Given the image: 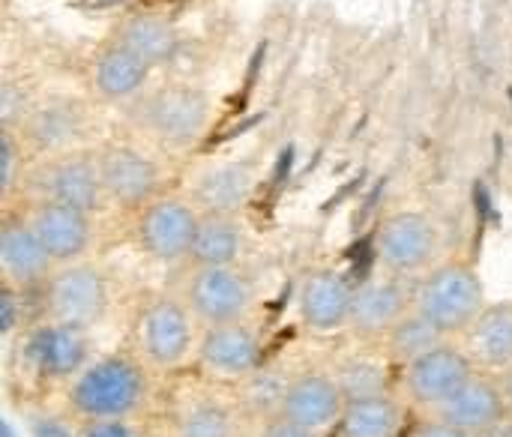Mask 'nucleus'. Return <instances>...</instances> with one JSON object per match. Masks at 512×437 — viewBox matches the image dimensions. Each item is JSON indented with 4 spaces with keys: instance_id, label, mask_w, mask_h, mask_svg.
Returning <instances> with one entry per match:
<instances>
[{
    "instance_id": "f257e3e1",
    "label": "nucleus",
    "mask_w": 512,
    "mask_h": 437,
    "mask_svg": "<svg viewBox=\"0 0 512 437\" xmlns=\"http://www.w3.org/2000/svg\"><path fill=\"white\" fill-rule=\"evenodd\" d=\"M153 372L135 354H99L66 384V411L81 423H135L150 402Z\"/></svg>"
},
{
    "instance_id": "f03ea898",
    "label": "nucleus",
    "mask_w": 512,
    "mask_h": 437,
    "mask_svg": "<svg viewBox=\"0 0 512 437\" xmlns=\"http://www.w3.org/2000/svg\"><path fill=\"white\" fill-rule=\"evenodd\" d=\"M201 324L180 300V294H162L141 306L135 321V357L153 375H177L195 363Z\"/></svg>"
},
{
    "instance_id": "7ed1b4c3",
    "label": "nucleus",
    "mask_w": 512,
    "mask_h": 437,
    "mask_svg": "<svg viewBox=\"0 0 512 437\" xmlns=\"http://www.w3.org/2000/svg\"><path fill=\"white\" fill-rule=\"evenodd\" d=\"M486 306V285L468 264H435L414 282V312L453 342L471 330Z\"/></svg>"
},
{
    "instance_id": "20e7f679",
    "label": "nucleus",
    "mask_w": 512,
    "mask_h": 437,
    "mask_svg": "<svg viewBox=\"0 0 512 437\" xmlns=\"http://www.w3.org/2000/svg\"><path fill=\"white\" fill-rule=\"evenodd\" d=\"M36 297H39V312L45 321L93 330L108 315L111 285H108V276L96 264L75 261V264L57 267Z\"/></svg>"
},
{
    "instance_id": "39448f33",
    "label": "nucleus",
    "mask_w": 512,
    "mask_h": 437,
    "mask_svg": "<svg viewBox=\"0 0 512 437\" xmlns=\"http://www.w3.org/2000/svg\"><path fill=\"white\" fill-rule=\"evenodd\" d=\"M474 372L477 366L471 363L465 348L459 342H444L399 369L396 393L405 399L408 408L420 411L423 417H432L471 381Z\"/></svg>"
},
{
    "instance_id": "423d86ee",
    "label": "nucleus",
    "mask_w": 512,
    "mask_h": 437,
    "mask_svg": "<svg viewBox=\"0 0 512 437\" xmlns=\"http://www.w3.org/2000/svg\"><path fill=\"white\" fill-rule=\"evenodd\" d=\"M195 369L216 387H240L264 369V339L252 318L204 327Z\"/></svg>"
},
{
    "instance_id": "0eeeda50",
    "label": "nucleus",
    "mask_w": 512,
    "mask_h": 437,
    "mask_svg": "<svg viewBox=\"0 0 512 437\" xmlns=\"http://www.w3.org/2000/svg\"><path fill=\"white\" fill-rule=\"evenodd\" d=\"M177 294L201 327L243 321V318H252V309H255V285L237 264L234 267H192Z\"/></svg>"
},
{
    "instance_id": "6e6552de",
    "label": "nucleus",
    "mask_w": 512,
    "mask_h": 437,
    "mask_svg": "<svg viewBox=\"0 0 512 437\" xmlns=\"http://www.w3.org/2000/svg\"><path fill=\"white\" fill-rule=\"evenodd\" d=\"M21 354H24L27 369L51 384H72L96 357L90 330L45 321V318H39L24 333Z\"/></svg>"
},
{
    "instance_id": "1a4fd4ad",
    "label": "nucleus",
    "mask_w": 512,
    "mask_h": 437,
    "mask_svg": "<svg viewBox=\"0 0 512 437\" xmlns=\"http://www.w3.org/2000/svg\"><path fill=\"white\" fill-rule=\"evenodd\" d=\"M438 228L423 213H396L390 216L378 237H375V255L381 270L417 282L435 267L438 255Z\"/></svg>"
},
{
    "instance_id": "9d476101",
    "label": "nucleus",
    "mask_w": 512,
    "mask_h": 437,
    "mask_svg": "<svg viewBox=\"0 0 512 437\" xmlns=\"http://www.w3.org/2000/svg\"><path fill=\"white\" fill-rule=\"evenodd\" d=\"M414 312V282L387 270L357 282L348 330L366 342H384Z\"/></svg>"
},
{
    "instance_id": "9b49d317",
    "label": "nucleus",
    "mask_w": 512,
    "mask_h": 437,
    "mask_svg": "<svg viewBox=\"0 0 512 437\" xmlns=\"http://www.w3.org/2000/svg\"><path fill=\"white\" fill-rule=\"evenodd\" d=\"M345 408H348V396L339 387L336 375L321 369H306V372H294L279 414L315 437H327L336 435Z\"/></svg>"
},
{
    "instance_id": "f8f14e48",
    "label": "nucleus",
    "mask_w": 512,
    "mask_h": 437,
    "mask_svg": "<svg viewBox=\"0 0 512 437\" xmlns=\"http://www.w3.org/2000/svg\"><path fill=\"white\" fill-rule=\"evenodd\" d=\"M432 417H441L444 423L462 429L471 437H492L501 435L512 423L501 378L492 372H474L471 381Z\"/></svg>"
},
{
    "instance_id": "ddd939ff",
    "label": "nucleus",
    "mask_w": 512,
    "mask_h": 437,
    "mask_svg": "<svg viewBox=\"0 0 512 437\" xmlns=\"http://www.w3.org/2000/svg\"><path fill=\"white\" fill-rule=\"evenodd\" d=\"M198 225L201 216L192 210V204L177 198L150 201L138 222V243L156 261H189Z\"/></svg>"
},
{
    "instance_id": "4468645a",
    "label": "nucleus",
    "mask_w": 512,
    "mask_h": 437,
    "mask_svg": "<svg viewBox=\"0 0 512 437\" xmlns=\"http://www.w3.org/2000/svg\"><path fill=\"white\" fill-rule=\"evenodd\" d=\"M354 288L357 282H351V276L342 270L327 267V270L309 273L297 294V315L303 327L318 336H333V333L348 330Z\"/></svg>"
},
{
    "instance_id": "2eb2a0df",
    "label": "nucleus",
    "mask_w": 512,
    "mask_h": 437,
    "mask_svg": "<svg viewBox=\"0 0 512 437\" xmlns=\"http://www.w3.org/2000/svg\"><path fill=\"white\" fill-rule=\"evenodd\" d=\"M0 270L3 285L21 294H39L42 285L57 270L54 258L45 252L42 240L27 219H12L0 231Z\"/></svg>"
},
{
    "instance_id": "dca6fc26",
    "label": "nucleus",
    "mask_w": 512,
    "mask_h": 437,
    "mask_svg": "<svg viewBox=\"0 0 512 437\" xmlns=\"http://www.w3.org/2000/svg\"><path fill=\"white\" fill-rule=\"evenodd\" d=\"M252 420L240 408L237 396L225 399L219 393L186 396L171 417L168 437H249Z\"/></svg>"
},
{
    "instance_id": "f3484780",
    "label": "nucleus",
    "mask_w": 512,
    "mask_h": 437,
    "mask_svg": "<svg viewBox=\"0 0 512 437\" xmlns=\"http://www.w3.org/2000/svg\"><path fill=\"white\" fill-rule=\"evenodd\" d=\"M27 222L36 231V237L42 240L45 252L54 258L57 267L81 261L84 252L90 249V240H93L90 213H81V210L66 207V204L42 201L27 216Z\"/></svg>"
},
{
    "instance_id": "a211bd4d",
    "label": "nucleus",
    "mask_w": 512,
    "mask_h": 437,
    "mask_svg": "<svg viewBox=\"0 0 512 437\" xmlns=\"http://www.w3.org/2000/svg\"><path fill=\"white\" fill-rule=\"evenodd\" d=\"M459 345L480 372L504 375L512 369V300L489 303Z\"/></svg>"
},
{
    "instance_id": "6ab92c4d",
    "label": "nucleus",
    "mask_w": 512,
    "mask_h": 437,
    "mask_svg": "<svg viewBox=\"0 0 512 437\" xmlns=\"http://www.w3.org/2000/svg\"><path fill=\"white\" fill-rule=\"evenodd\" d=\"M99 177H102V189L111 201L123 204V207H138L147 204L159 186V171L156 165L129 147H117L108 150L99 159Z\"/></svg>"
},
{
    "instance_id": "aec40b11",
    "label": "nucleus",
    "mask_w": 512,
    "mask_h": 437,
    "mask_svg": "<svg viewBox=\"0 0 512 437\" xmlns=\"http://www.w3.org/2000/svg\"><path fill=\"white\" fill-rule=\"evenodd\" d=\"M150 129L171 144L195 141L207 126V102L195 90H165L147 105Z\"/></svg>"
},
{
    "instance_id": "412c9836",
    "label": "nucleus",
    "mask_w": 512,
    "mask_h": 437,
    "mask_svg": "<svg viewBox=\"0 0 512 437\" xmlns=\"http://www.w3.org/2000/svg\"><path fill=\"white\" fill-rule=\"evenodd\" d=\"M42 192H45V201L66 204L81 213H93L105 195L99 162H90L84 156H66L54 162L42 177Z\"/></svg>"
},
{
    "instance_id": "4be33fe9",
    "label": "nucleus",
    "mask_w": 512,
    "mask_h": 437,
    "mask_svg": "<svg viewBox=\"0 0 512 437\" xmlns=\"http://www.w3.org/2000/svg\"><path fill=\"white\" fill-rule=\"evenodd\" d=\"M408 432V405L390 390L378 396L351 399L336 437H405Z\"/></svg>"
},
{
    "instance_id": "5701e85b",
    "label": "nucleus",
    "mask_w": 512,
    "mask_h": 437,
    "mask_svg": "<svg viewBox=\"0 0 512 437\" xmlns=\"http://www.w3.org/2000/svg\"><path fill=\"white\" fill-rule=\"evenodd\" d=\"M240 249H243V237L231 213H207L201 216L189 261L192 267H234Z\"/></svg>"
},
{
    "instance_id": "b1692460",
    "label": "nucleus",
    "mask_w": 512,
    "mask_h": 437,
    "mask_svg": "<svg viewBox=\"0 0 512 437\" xmlns=\"http://www.w3.org/2000/svg\"><path fill=\"white\" fill-rule=\"evenodd\" d=\"M453 342L447 336H441L426 318H420L417 312H411L387 339H384V357L390 360V366L402 369L414 360H420L423 354L435 351L438 345Z\"/></svg>"
},
{
    "instance_id": "393cba45",
    "label": "nucleus",
    "mask_w": 512,
    "mask_h": 437,
    "mask_svg": "<svg viewBox=\"0 0 512 437\" xmlns=\"http://www.w3.org/2000/svg\"><path fill=\"white\" fill-rule=\"evenodd\" d=\"M249 171L240 165H219L207 171L198 183V201L207 207V213H231L237 210L249 195Z\"/></svg>"
},
{
    "instance_id": "a878e982",
    "label": "nucleus",
    "mask_w": 512,
    "mask_h": 437,
    "mask_svg": "<svg viewBox=\"0 0 512 437\" xmlns=\"http://www.w3.org/2000/svg\"><path fill=\"white\" fill-rule=\"evenodd\" d=\"M147 69L150 66L144 60H138L132 51L111 48L96 63V87H99V93H105L111 99H123L144 84Z\"/></svg>"
},
{
    "instance_id": "bb28decb",
    "label": "nucleus",
    "mask_w": 512,
    "mask_h": 437,
    "mask_svg": "<svg viewBox=\"0 0 512 437\" xmlns=\"http://www.w3.org/2000/svg\"><path fill=\"white\" fill-rule=\"evenodd\" d=\"M387 366L390 360L378 363V360H360V357H351V360H342L333 375L339 381V387L345 390L348 402L351 399H363V396H378V393H390V378H387Z\"/></svg>"
},
{
    "instance_id": "cd10ccee",
    "label": "nucleus",
    "mask_w": 512,
    "mask_h": 437,
    "mask_svg": "<svg viewBox=\"0 0 512 437\" xmlns=\"http://www.w3.org/2000/svg\"><path fill=\"white\" fill-rule=\"evenodd\" d=\"M120 48L132 51L138 60H144L147 66H153V63H162V60L171 57V51H174V33L162 21L141 18V21H132L123 30V45Z\"/></svg>"
},
{
    "instance_id": "c85d7f7f",
    "label": "nucleus",
    "mask_w": 512,
    "mask_h": 437,
    "mask_svg": "<svg viewBox=\"0 0 512 437\" xmlns=\"http://www.w3.org/2000/svg\"><path fill=\"white\" fill-rule=\"evenodd\" d=\"M249 437H315L312 432L294 426L291 420H285L282 414H273V417H264V420H255L252 423V432Z\"/></svg>"
},
{
    "instance_id": "c756f323",
    "label": "nucleus",
    "mask_w": 512,
    "mask_h": 437,
    "mask_svg": "<svg viewBox=\"0 0 512 437\" xmlns=\"http://www.w3.org/2000/svg\"><path fill=\"white\" fill-rule=\"evenodd\" d=\"M405 437H471V435H465L462 429H456V426L444 423L441 417H423V420H417V423H411V426H408Z\"/></svg>"
},
{
    "instance_id": "7c9ffc66",
    "label": "nucleus",
    "mask_w": 512,
    "mask_h": 437,
    "mask_svg": "<svg viewBox=\"0 0 512 437\" xmlns=\"http://www.w3.org/2000/svg\"><path fill=\"white\" fill-rule=\"evenodd\" d=\"M24 297L27 294H21V291H15V288H9V285H3V333L6 336H12L15 333V327H18V321H24L18 312H24Z\"/></svg>"
},
{
    "instance_id": "2f4dec72",
    "label": "nucleus",
    "mask_w": 512,
    "mask_h": 437,
    "mask_svg": "<svg viewBox=\"0 0 512 437\" xmlns=\"http://www.w3.org/2000/svg\"><path fill=\"white\" fill-rule=\"evenodd\" d=\"M75 437H141L135 423H81Z\"/></svg>"
},
{
    "instance_id": "473e14b6",
    "label": "nucleus",
    "mask_w": 512,
    "mask_h": 437,
    "mask_svg": "<svg viewBox=\"0 0 512 437\" xmlns=\"http://www.w3.org/2000/svg\"><path fill=\"white\" fill-rule=\"evenodd\" d=\"M36 437H75V435H69L63 426H57V423H51V420H48V423H39V426H36Z\"/></svg>"
},
{
    "instance_id": "72a5a7b5",
    "label": "nucleus",
    "mask_w": 512,
    "mask_h": 437,
    "mask_svg": "<svg viewBox=\"0 0 512 437\" xmlns=\"http://www.w3.org/2000/svg\"><path fill=\"white\" fill-rule=\"evenodd\" d=\"M501 378V390H504V399H507V408H510V417H512V369H507L504 375H498Z\"/></svg>"
},
{
    "instance_id": "f704fd0d",
    "label": "nucleus",
    "mask_w": 512,
    "mask_h": 437,
    "mask_svg": "<svg viewBox=\"0 0 512 437\" xmlns=\"http://www.w3.org/2000/svg\"><path fill=\"white\" fill-rule=\"evenodd\" d=\"M492 437H512V435H504V432H501V435H492Z\"/></svg>"
}]
</instances>
